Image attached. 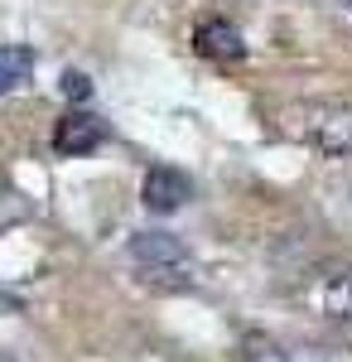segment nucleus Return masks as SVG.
<instances>
[{
	"instance_id": "f257e3e1",
	"label": "nucleus",
	"mask_w": 352,
	"mask_h": 362,
	"mask_svg": "<svg viewBox=\"0 0 352 362\" xmlns=\"http://www.w3.org/2000/svg\"><path fill=\"white\" fill-rule=\"evenodd\" d=\"M131 261L145 271V285H169L184 290L189 285V251L174 232H136L131 237Z\"/></svg>"
},
{
	"instance_id": "39448f33",
	"label": "nucleus",
	"mask_w": 352,
	"mask_h": 362,
	"mask_svg": "<svg viewBox=\"0 0 352 362\" xmlns=\"http://www.w3.org/2000/svg\"><path fill=\"white\" fill-rule=\"evenodd\" d=\"M102 140H107V121H97V116H87V112H68L54 126V150L58 155H92Z\"/></svg>"
},
{
	"instance_id": "20e7f679",
	"label": "nucleus",
	"mask_w": 352,
	"mask_h": 362,
	"mask_svg": "<svg viewBox=\"0 0 352 362\" xmlns=\"http://www.w3.org/2000/svg\"><path fill=\"white\" fill-rule=\"evenodd\" d=\"M193 49L203 58H217V63H237V58L246 54V39L232 20L213 15V20H203V25L193 29Z\"/></svg>"
},
{
	"instance_id": "9b49d317",
	"label": "nucleus",
	"mask_w": 352,
	"mask_h": 362,
	"mask_svg": "<svg viewBox=\"0 0 352 362\" xmlns=\"http://www.w3.org/2000/svg\"><path fill=\"white\" fill-rule=\"evenodd\" d=\"M343 10H348V15H352V0H343Z\"/></svg>"
},
{
	"instance_id": "9d476101",
	"label": "nucleus",
	"mask_w": 352,
	"mask_h": 362,
	"mask_svg": "<svg viewBox=\"0 0 352 362\" xmlns=\"http://www.w3.org/2000/svg\"><path fill=\"white\" fill-rule=\"evenodd\" d=\"M242 362H280V348H251Z\"/></svg>"
},
{
	"instance_id": "423d86ee",
	"label": "nucleus",
	"mask_w": 352,
	"mask_h": 362,
	"mask_svg": "<svg viewBox=\"0 0 352 362\" xmlns=\"http://www.w3.org/2000/svg\"><path fill=\"white\" fill-rule=\"evenodd\" d=\"M309 300L324 309L328 319H352V266H328L324 276L309 285Z\"/></svg>"
},
{
	"instance_id": "7ed1b4c3",
	"label": "nucleus",
	"mask_w": 352,
	"mask_h": 362,
	"mask_svg": "<svg viewBox=\"0 0 352 362\" xmlns=\"http://www.w3.org/2000/svg\"><path fill=\"white\" fill-rule=\"evenodd\" d=\"M189 198H193L189 174L174 169V165H155L145 174V184H140V203H145L150 213H179Z\"/></svg>"
},
{
	"instance_id": "6e6552de",
	"label": "nucleus",
	"mask_w": 352,
	"mask_h": 362,
	"mask_svg": "<svg viewBox=\"0 0 352 362\" xmlns=\"http://www.w3.org/2000/svg\"><path fill=\"white\" fill-rule=\"evenodd\" d=\"M280 362H352L338 348H280Z\"/></svg>"
},
{
	"instance_id": "f8f14e48",
	"label": "nucleus",
	"mask_w": 352,
	"mask_h": 362,
	"mask_svg": "<svg viewBox=\"0 0 352 362\" xmlns=\"http://www.w3.org/2000/svg\"><path fill=\"white\" fill-rule=\"evenodd\" d=\"M0 362H10V358H0Z\"/></svg>"
},
{
	"instance_id": "f03ea898",
	"label": "nucleus",
	"mask_w": 352,
	"mask_h": 362,
	"mask_svg": "<svg viewBox=\"0 0 352 362\" xmlns=\"http://www.w3.org/2000/svg\"><path fill=\"white\" fill-rule=\"evenodd\" d=\"M299 136L309 140L314 150L333 155V160H348L352 155V107H338V102H314V107H304Z\"/></svg>"
},
{
	"instance_id": "1a4fd4ad",
	"label": "nucleus",
	"mask_w": 352,
	"mask_h": 362,
	"mask_svg": "<svg viewBox=\"0 0 352 362\" xmlns=\"http://www.w3.org/2000/svg\"><path fill=\"white\" fill-rule=\"evenodd\" d=\"M58 92H63L68 102H87V97H92V78H87V73H73V68H68V73L58 78Z\"/></svg>"
},
{
	"instance_id": "0eeeda50",
	"label": "nucleus",
	"mask_w": 352,
	"mask_h": 362,
	"mask_svg": "<svg viewBox=\"0 0 352 362\" xmlns=\"http://www.w3.org/2000/svg\"><path fill=\"white\" fill-rule=\"evenodd\" d=\"M34 73V49L29 44H0V97L15 92Z\"/></svg>"
}]
</instances>
